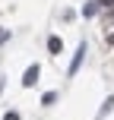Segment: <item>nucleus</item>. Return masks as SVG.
<instances>
[{
	"label": "nucleus",
	"instance_id": "nucleus-1",
	"mask_svg": "<svg viewBox=\"0 0 114 120\" xmlns=\"http://www.w3.org/2000/svg\"><path fill=\"white\" fill-rule=\"evenodd\" d=\"M38 73H41V70H38V63H32L29 70H25V76H22V85H25V89H32V85L38 82Z\"/></svg>",
	"mask_w": 114,
	"mask_h": 120
},
{
	"label": "nucleus",
	"instance_id": "nucleus-2",
	"mask_svg": "<svg viewBox=\"0 0 114 120\" xmlns=\"http://www.w3.org/2000/svg\"><path fill=\"white\" fill-rule=\"evenodd\" d=\"M83 57H86V41H79L76 54H73V63H70V76H76V70H79V63H83Z\"/></svg>",
	"mask_w": 114,
	"mask_h": 120
},
{
	"label": "nucleus",
	"instance_id": "nucleus-3",
	"mask_svg": "<svg viewBox=\"0 0 114 120\" xmlns=\"http://www.w3.org/2000/svg\"><path fill=\"white\" fill-rule=\"evenodd\" d=\"M48 51H51V54H60V51H63V41H60L57 35H51L48 38Z\"/></svg>",
	"mask_w": 114,
	"mask_h": 120
},
{
	"label": "nucleus",
	"instance_id": "nucleus-4",
	"mask_svg": "<svg viewBox=\"0 0 114 120\" xmlns=\"http://www.w3.org/2000/svg\"><path fill=\"white\" fill-rule=\"evenodd\" d=\"M95 13H98V3H86V6H83V16H86V19L95 16Z\"/></svg>",
	"mask_w": 114,
	"mask_h": 120
},
{
	"label": "nucleus",
	"instance_id": "nucleus-5",
	"mask_svg": "<svg viewBox=\"0 0 114 120\" xmlns=\"http://www.w3.org/2000/svg\"><path fill=\"white\" fill-rule=\"evenodd\" d=\"M57 101V92H44L41 95V104H54Z\"/></svg>",
	"mask_w": 114,
	"mask_h": 120
},
{
	"label": "nucleus",
	"instance_id": "nucleus-6",
	"mask_svg": "<svg viewBox=\"0 0 114 120\" xmlns=\"http://www.w3.org/2000/svg\"><path fill=\"white\" fill-rule=\"evenodd\" d=\"M3 120H19V114H16V111H6V114H3Z\"/></svg>",
	"mask_w": 114,
	"mask_h": 120
},
{
	"label": "nucleus",
	"instance_id": "nucleus-7",
	"mask_svg": "<svg viewBox=\"0 0 114 120\" xmlns=\"http://www.w3.org/2000/svg\"><path fill=\"white\" fill-rule=\"evenodd\" d=\"M6 38H10V32H6V29H0V44H3Z\"/></svg>",
	"mask_w": 114,
	"mask_h": 120
},
{
	"label": "nucleus",
	"instance_id": "nucleus-8",
	"mask_svg": "<svg viewBox=\"0 0 114 120\" xmlns=\"http://www.w3.org/2000/svg\"><path fill=\"white\" fill-rule=\"evenodd\" d=\"M98 6H114V0H95Z\"/></svg>",
	"mask_w": 114,
	"mask_h": 120
}]
</instances>
